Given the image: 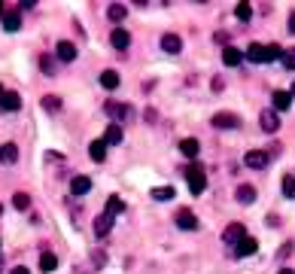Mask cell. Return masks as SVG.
Returning a JSON list of instances; mask_svg holds the SVG:
<instances>
[{"label":"cell","instance_id":"cell-35","mask_svg":"<svg viewBox=\"0 0 295 274\" xmlns=\"http://www.w3.org/2000/svg\"><path fill=\"white\" fill-rule=\"evenodd\" d=\"M280 61H283L286 70H295V49H283V58Z\"/></svg>","mask_w":295,"mask_h":274},{"label":"cell","instance_id":"cell-1","mask_svg":"<svg viewBox=\"0 0 295 274\" xmlns=\"http://www.w3.org/2000/svg\"><path fill=\"white\" fill-rule=\"evenodd\" d=\"M104 113L110 119H119V122H131L134 119V107L131 104H119V101H107L104 104Z\"/></svg>","mask_w":295,"mask_h":274},{"label":"cell","instance_id":"cell-27","mask_svg":"<svg viewBox=\"0 0 295 274\" xmlns=\"http://www.w3.org/2000/svg\"><path fill=\"white\" fill-rule=\"evenodd\" d=\"M101 85L104 88H119V73L116 70H104L101 73Z\"/></svg>","mask_w":295,"mask_h":274},{"label":"cell","instance_id":"cell-3","mask_svg":"<svg viewBox=\"0 0 295 274\" xmlns=\"http://www.w3.org/2000/svg\"><path fill=\"white\" fill-rule=\"evenodd\" d=\"M238 125H241V116H238V113H225V110H222V113L213 116V128L232 131V128H238Z\"/></svg>","mask_w":295,"mask_h":274},{"label":"cell","instance_id":"cell-14","mask_svg":"<svg viewBox=\"0 0 295 274\" xmlns=\"http://www.w3.org/2000/svg\"><path fill=\"white\" fill-rule=\"evenodd\" d=\"M256 250H259V241H256V238H250V235H247L241 244H235V256H241V259H244V256H253Z\"/></svg>","mask_w":295,"mask_h":274},{"label":"cell","instance_id":"cell-31","mask_svg":"<svg viewBox=\"0 0 295 274\" xmlns=\"http://www.w3.org/2000/svg\"><path fill=\"white\" fill-rule=\"evenodd\" d=\"M43 110H46V113H58V110H61V98H58V95H46V98H43Z\"/></svg>","mask_w":295,"mask_h":274},{"label":"cell","instance_id":"cell-10","mask_svg":"<svg viewBox=\"0 0 295 274\" xmlns=\"http://www.w3.org/2000/svg\"><path fill=\"white\" fill-rule=\"evenodd\" d=\"M122 137H125V134H122V125H119V122H113V125H107V131H104V137H101V140H104L107 146H119V143H122Z\"/></svg>","mask_w":295,"mask_h":274},{"label":"cell","instance_id":"cell-28","mask_svg":"<svg viewBox=\"0 0 295 274\" xmlns=\"http://www.w3.org/2000/svg\"><path fill=\"white\" fill-rule=\"evenodd\" d=\"M12 207L15 210H30V195L27 192H15L12 195Z\"/></svg>","mask_w":295,"mask_h":274},{"label":"cell","instance_id":"cell-23","mask_svg":"<svg viewBox=\"0 0 295 274\" xmlns=\"http://www.w3.org/2000/svg\"><path fill=\"white\" fill-rule=\"evenodd\" d=\"M55 268H58V256L46 250V253L40 256V271H43V274H49V271H55Z\"/></svg>","mask_w":295,"mask_h":274},{"label":"cell","instance_id":"cell-30","mask_svg":"<svg viewBox=\"0 0 295 274\" xmlns=\"http://www.w3.org/2000/svg\"><path fill=\"white\" fill-rule=\"evenodd\" d=\"M40 67H43V73H46V76H55V58H52L49 52H43V55H40Z\"/></svg>","mask_w":295,"mask_h":274},{"label":"cell","instance_id":"cell-25","mask_svg":"<svg viewBox=\"0 0 295 274\" xmlns=\"http://www.w3.org/2000/svg\"><path fill=\"white\" fill-rule=\"evenodd\" d=\"M155 201H171V198H177V192H174V186H155L152 192H149Z\"/></svg>","mask_w":295,"mask_h":274},{"label":"cell","instance_id":"cell-24","mask_svg":"<svg viewBox=\"0 0 295 274\" xmlns=\"http://www.w3.org/2000/svg\"><path fill=\"white\" fill-rule=\"evenodd\" d=\"M107 18H110V21H122V18H128V6H125V3H113V6L107 9Z\"/></svg>","mask_w":295,"mask_h":274},{"label":"cell","instance_id":"cell-43","mask_svg":"<svg viewBox=\"0 0 295 274\" xmlns=\"http://www.w3.org/2000/svg\"><path fill=\"white\" fill-rule=\"evenodd\" d=\"M289 95H295V82H292V92H289Z\"/></svg>","mask_w":295,"mask_h":274},{"label":"cell","instance_id":"cell-21","mask_svg":"<svg viewBox=\"0 0 295 274\" xmlns=\"http://www.w3.org/2000/svg\"><path fill=\"white\" fill-rule=\"evenodd\" d=\"M271 101H274V110H289L292 107V95L289 92H280V88L271 95Z\"/></svg>","mask_w":295,"mask_h":274},{"label":"cell","instance_id":"cell-20","mask_svg":"<svg viewBox=\"0 0 295 274\" xmlns=\"http://www.w3.org/2000/svg\"><path fill=\"white\" fill-rule=\"evenodd\" d=\"M244 58H250V61L262 64V61H265V46H262V43H250V46H247V52H244Z\"/></svg>","mask_w":295,"mask_h":274},{"label":"cell","instance_id":"cell-4","mask_svg":"<svg viewBox=\"0 0 295 274\" xmlns=\"http://www.w3.org/2000/svg\"><path fill=\"white\" fill-rule=\"evenodd\" d=\"M174 223H177V229H183V232H195L198 229V217L192 214V210H177V217H174Z\"/></svg>","mask_w":295,"mask_h":274},{"label":"cell","instance_id":"cell-5","mask_svg":"<svg viewBox=\"0 0 295 274\" xmlns=\"http://www.w3.org/2000/svg\"><path fill=\"white\" fill-rule=\"evenodd\" d=\"M110 46L119 49V52H128V46H131V34H128L125 27H113V34H110Z\"/></svg>","mask_w":295,"mask_h":274},{"label":"cell","instance_id":"cell-44","mask_svg":"<svg viewBox=\"0 0 295 274\" xmlns=\"http://www.w3.org/2000/svg\"><path fill=\"white\" fill-rule=\"evenodd\" d=\"M0 214H3V204H0Z\"/></svg>","mask_w":295,"mask_h":274},{"label":"cell","instance_id":"cell-17","mask_svg":"<svg viewBox=\"0 0 295 274\" xmlns=\"http://www.w3.org/2000/svg\"><path fill=\"white\" fill-rule=\"evenodd\" d=\"M180 153H183L186 159H198V153H201V143H198L195 137H186V140H180Z\"/></svg>","mask_w":295,"mask_h":274},{"label":"cell","instance_id":"cell-29","mask_svg":"<svg viewBox=\"0 0 295 274\" xmlns=\"http://www.w3.org/2000/svg\"><path fill=\"white\" fill-rule=\"evenodd\" d=\"M122 210H125V201H122L119 195H110V201H107V214H110V217H119Z\"/></svg>","mask_w":295,"mask_h":274},{"label":"cell","instance_id":"cell-15","mask_svg":"<svg viewBox=\"0 0 295 274\" xmlns=\"http://www.w3.org/2000/svg\"><path fill=\"white\" fill-rule=\"evenodd\" d=\"M241 61H244V52L241 49H235V46H225L222 49V64L225 67H238Z\"/></svg>","mask_w":295,"mask_h":274},{"label":"cell","instance_id":"cell-32","mask_svg":"<svg viewBox=\"0 0 295 274\" xmlns=\"http://www.w3.org/2000/svg\"><path fill=\"white\" fill-rule=\"evenodd\" d=\"M235 15H238L241 21H250V18H253V6H250V3H238V6H235Z\"/></svg>","mask_w":295,"mask_h":274},{"label":"cell","instance_id":"cell-39","mask_svg":"<svg viewBox=\"0 0 295 274\" xmlns=\"http://www.w3.org/2000/svg\"><path fill=\"white\" fill-rule=\"evenodd\" d=\"M9 274H30V268H24V265H15Z\"/></svg>","mask_w":295,"mask_h":274},{"label":"cell","instance_id":"cell-34","mask_svg":"<svg viewBox=\"0 0 295 274\" xmlns=\"http://www.w3.org/2000/svg\"><path fill=\"white\" fill-rule=\"evenodd\" d=\"M283 195L286 198H295V174H286L283 177Z\"/></svg>","mask_w":295,"mask_h":274},{"label":"cell","instance_id":"cell-19","mask_svg":"<svg viewBox=\"0 0 295 274\" xmlns=\"http://www.w3.org/2000/svg\"><path fill=\"white\" fill-rule=\"evenodd\" d=\"M88 156H91V162H107V143L104 140H91V146H88Z\"/></svg>","mask_w":295,"mask_h":274},{"label":"cell","instance_id":"cell-36","mask_svg":"<svg viewBox=\"0 0 295 274\" xmlns=\"http://www.w3.org/2000/svg\"><path fill=\"white\" fill-rule=\"evenodd\" d=\"M91 262H94V268H104V265H107V253L94 250V253H91Z\"/></svg>","mask_w":295,"mask_h":274},{"label":"cell","instance_id":"cell-16","mask_svg":"<svg viewBox=\"0 0 295 274\" xmlns=\"http://www.w3.org/2000/svg\"><path fill=\"white\" fill-rule=\"evenodd\" d=\"M88 189H91V180H88L85 174H76V177L70 180V192H73L76 198H79V195H85Z\"/></svg>","mask_w":295,"mask_h":274},{"label":"cell","instance_id":"cell-9","mask_svg":"<svg viewBox=\"0 0 295 274\" xmlns=\"http://www.w3.org/2000/svg\"><path fill=\"white\" fill-rule=\"evenodd\" d=\"M0 21H3V31H9V34H15V31L21 27V12H18V9H6Z\"/></svg>","mask_w":295,"mask_h":274},{"label":"cell","instance_id":"cell-41","mask_svg":"<svg viewBox=\"0 0 295 274\" xmlns=\"http://www.w3.org/2000/svg\"><path fill=\"white\" fill-rule=\"evenodd\" d=\"M280 274H295V271H292V268H283V271H280Z\"/></svg>","mask_w":295,"mask_h":274},{"label":"cell","instance_id":"cell-13","mask_svg":"<svg viewBox=\"0 0 295 274\" xmlns=\"http://www.w3.org/2000/svg\"><path fill=\"white\" fill-rule=\"evenodd\" d=\"M259 125H262V131L274 134V131L280 128V119H277V113H274V110H265V113L259 116Z\"/></svg>","mask_w":295,"mask_h":274},{"label":"cell","instance_id":"cell-11","mask_svg":"<svg viewBox=\"0 0 295 274\" xmlns=\"http://www.w3.org/2000/svg\"><path fill=\"white\" fill-rule=\"evenodd\" d=\"M161 52H168V55L183 52V40H180L177 34H165V37H161Z\"/></svg>","mask_w":295,"mask_h":274},{"label":"cell","instance_id":"cell-37","mask_svg":"<svg viewBox=\"0 0 295 274\" xmlns=\"http://www.w3.org/2000/svg\"><path fill=\"white\" fill-rule=\"evenodd\" d=\"M143 119H146V122H149V125H152V122H155V119H158V113H155V110H152V107H149V110H146V113H143Z\"/></svg>","mask_w":295,"mask_h":274},{"label":"cell","instance_id":"cell-22","mask_svg":"<svg viewBox=\"0 0 295 274\" xmlns=\"http://www.w3.org/2000/svg\"><path fill=\"white\" fill-rule=\"evenodd\" d=\"M235 198H238L241 204H253V201H256V189H253L250 183H244V186H238V192H235Z\"/></svg>","mask_w":295,"mask_h":274},{"label":"cell","instance_id":"cell-42","mask_svg":"<svg viewBox=\"0 0 295 274\" xmlns=\"http://www.w3.org/2000/svg\"><path fill=\"white\" fill-rule=\"evenodd\" d=\"M3 12H6V6H3V3H0V18H3Z\"/></svg>","mask_w":295,"mask_h":274},{"label":"cell","instance_id":"cell-33","mask_svg":"<svg viewBox=\"0 0 295 274\" xmlns=\"http://www.w3.org/2000/svg\"><path fill=\"white\" fill-rule=\"evenodd\" d=\"M277 58H283V49L277 43H268L265 46V61H277Z\"/></svg>","mask_w":295,"mask_h":274},{"label":"cell","instance_id":"cell-6","mask_svg":"<svg viewBox=\"0 0 295 274\" xmlns=\"http://www.w3.org/2000/svg\"><path fill=\"white\" fill-rule=\"evenodd\" d=\"M244 165H247V168H256V171H262V168L268 165V153H262V149H250V153L244 156Z\"/></svg>","mask_w":295,"mask_h":274},{"label":"cell","instance_id":"cell-26","mask_svg":"<svg viewBox=\"0 0 295 274\" xmlns=\"http://www.w3.org/2000/svg\"><path fill=\"white\" fill-rule=\"evenodd\" d=\"M15 159H18V146H15V143H3V146H0V162H9V165H12Z\"/></svg>","mask_w":295,"mask_h":274},{"label":"cell","instance_id":"cell-7","mask_svg":"<svg viewBox=\"0 0 295 274\" xmlns=\"http://www.w3.org/2000/svg\"><path fill=\"white\" fill-rule=\"evenodd\" d=\"M244 238H247V232H244V223H232V226L222 232V241H225V244H241Z\"/></svg>","mask_w":295,"mask_h":274},{"label":"cell","instance_id":"cell-12","mask_svg":"<svg viewBox=\"0 0 295 274\" xmlns=\"http://www.w3.org/2000/svg\"><path fill=\"white\" fill-rule=\"evenodd\" d=\"M55 58H58V61H73V58H76V46H73L70 40H61V43L55 46Z\"/></svg>","mask_w":295,"mask_h":274},{"label":"cell","instance_id":"cell-2","mask_svg":"<svg viewBox=\"0 0 295 274\" xmlns=\"http://www.w3.org/2000/svg\"><path fill=\"white\" fill-rule=\"evenodd\" d=\"M186 180H189L192 195H201V192L207 189V177H204V168H201V165H189V168H186Z\"/></svg>","mask_w":295,"mask_h":274},{"label":"cell","instance_id":"cell-45","mask_svg":"<svg viewBox=\"0 0 295 274\" xmlns=\"http://www.w3.org/2000/svg\"><path fill=\"white\" fill-rule=\"evenodd\" d=\"M0 98H3V88H0Z\"/></svg>","mask_w":295,"mask_h":274},{"label":"cell","instance_id":"cell-38","mask_svg":"<svg viewBox=\"0 0 295 274\" xmlns=\"http://www.w3.org/2000/svg\"><path fill=\"white\" fill-rule=\"evenodd\" d=\"M289 253H292V241H286V244H283V250H280V256H289Z\"/></svg>","mask_w":295,"mask_h":274},{"label":"cell","instance_id":"cell-40","mask_svg":"<svg viewBox=\"0 0 295 274\" xmlns=\"http://www.w3.org/2000/svg\"><path fill=\"white\" fill-rule=\"evenodd\" d=\"M286 31H289V34H295V9L289 12V27H286Z\"/></svg>","mask_w":295,"mask_h":274},{"label":"cell","instance_id":"cell-8","mask_svg":"<svg viewBox=\"0 0 295 274\" xmlns=\"http://www.w3.org/2000/svg\"><path fill=\"white\" fill-rule=\"evenodd\" d=\"M0 110H3V113H15V110H21V95H18V92H3V98H0Z\"/></svg>","mask_w":295,"mask_h":274},{"label":"cell","instance_id":"cell-18","mask_svg":"<svg viewBox=\"0 0 295 274\" xmlns=\"http://www.w3.org/2000/svg\"><path fill=\"white\" fill-rule=\"evenodd\" d=\"M110 229H113V217H110V214H101V217L94 220V235H97V238H107Z\"/></svg>","mask_w":295,"mask_h":274}]
</instances>
